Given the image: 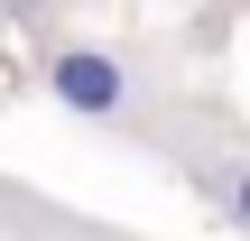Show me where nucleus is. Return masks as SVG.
Wrapping results in <instances>:
<instances>
[{"label":"nucleus","instance_id":"f257e3e1","mask_svg":"<svg viewBox=\"0 0 250 241\" xmlns=\"http://www.w3.org/2000/svg\"><path fill=\"white\" fill-rule=\"evenodd\" d=\"M46 93H56L65 111H83V121H121V111H130V65L102 56V46H56Z\"/></svg>","mask_w":250,"mask_h":241},{"label":"nucleus","instance_id":"f03ea898","mask_svg":"<svg viewBox=\"0 0 250 241\" xmlns=\"http://www.w3.org/2000/svg\"><path fill=\"white\" fill-rule=\"evenodd\" d=\"M232 223H241V232H250V167H241V176H232Z\"/></svg>","mask_w":250,"mask_h":241},{"label":"nucleus","instance_id":"7ed1b4c3","mask_svg":"<svg viewBox=\"0 0 250 241\" xmlns=\"http://www.w3.org/2000/svg\"><path fill=\"white\" fill-rule=\"evenodd\" d=\"M9 9H46V0H9Z\"/></svg>","mask_w":250,"mask_h":241}]
</instances>
